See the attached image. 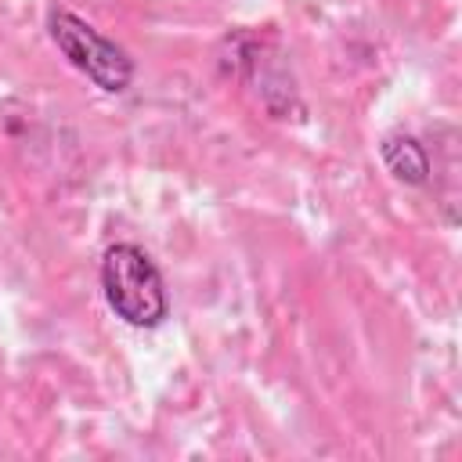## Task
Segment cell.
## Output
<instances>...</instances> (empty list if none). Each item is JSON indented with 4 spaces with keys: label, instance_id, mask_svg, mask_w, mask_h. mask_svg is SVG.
<instances>
[{
    "label": "cell",
    "instance_id": "6da1fadb",
    "mask_svg": "<svg viewBox=\"0 0 462 462\" xmlns=\"http://www.w3.org/2000/svg\"><path fill=\"white\" fill-rule=\"evenodd\" d=\"M101 292L112 314L134 328H155L170 314V292L155 260L137 242H112L101 256Z\"/></svg>",
    "mask_w": 462,
    "mask_h": 462
},
{
    "label": "cell",
    "instance_id": "7a4b0ae2",
    "mask_svg": "<svg viewBox=\"0 0 462 462\" xmlns=\"http://www.w3.org/2000/svg\"><path fill=\"white\" fill-rule=\"evenodd\" d=\"M47 32H51L54 47L65 54V61L76 72H83L97 90H105V94L130 90V83L137 76L134 58L126 54V47L108 40L101 29H94L87 18H79L69 7H51Z\"/></svg>",
    "mask_w": 462,
    "mask_h": 462
},
{
    "label": "cell",
    "instance_id": "3957f363",
    "mask_svg": "<svg viewBox=\"0 0 462 462\" xmlns=\"http://www.w3.org/2000/svg\"><path fill=\"white\" fill-rule=\"evenodd\" d=\"M379 159L390 170V177L408 188H422L430 180V152L419 144V137L404 130H393L379 141Z\"/></svg>",
    "mask_w": 462,
    "mask_h": 462
}]
</instances>
